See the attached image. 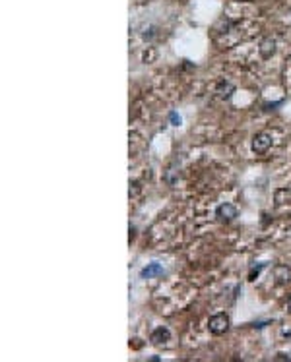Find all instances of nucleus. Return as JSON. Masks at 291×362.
I'll return each instance as SVG.
<instances>
[{
  "label": "nucleus",
  "instance_id": "obj_1",
  "mask_svg": "<svg viewBox=\"0 0 291 362\" xmlns=\"http://www.w3.org/2000/svg\"><path fill=\"white\" fill-rule=\"evenodd\" d=\"M208 329L214 335H223L229 329V316L225 312H219L216 316H212L210 322H208Z\"/></svg>",
  "mask_w": 291,
  "mask_h": 362
},
{
  "label": "nucleus",
  "instance_id": "obj_2",
  "mask_svg": "<svg viewBox=\"0 0 291 362\" xmlns=\"http://www.w3.org/2000/svg\"><path fill=\"white\" fill-rule=\"evenodd\" d=\"M272 147V136L266 132H258L253 138V151L256 155H264L268 149Z\"/></svg>",
  "mask_w": 291,
  "mask_h": 362
},
{
  "label": "nucleus",
  "instance_id": "obj_3",
  "mask_svg": "<svg viewBox=\"0 0 291 362\" xmlns=\"http://www.w3.org/2000/svg\"><path fill=\"white\" fill-rule=\"evenodd\" d=\"M216 217L221 223H231L237 217V207L231 205V203H221V205H218V209H216Z\"/></svg>",
  "mask_w": 291,
  "mask_h": 362
},
{
  "label": "nucleus",
  "instance_id": "obj_4",
  "mask_svg": "<svg viewBox=\"0 0 291 362\" xmlns=\"http://www.w3.org/2000/svg\"><path fill=\"white\" fill-rule=\"evenodd\" d=\"M216 93H218V97H221V99H229V97L235 93V86H233L231 82L221 80L218 86H216Z\"/></svg>",
  "mask_w": 291,
  "mask_h": 362
},
{
  "label": "nucleus",
  "instance_id": "obj_5",
  "mask_svg": "<svg viewBox=\"0 0 291 362\" xmlns=\"http://www.w3.org/2000/svg\"><path fill=\"white\" fill-rule=\"evenodd\" d=\"M169 337H171V333H169V329H167V327H157V329H153V331H151V341H153L155 345L167 343V341H169Z\"/></svg>",
  "mask_w": 291,
  "mask_h": 362
},
{
  "label": "nucleus",
  "instance_id": "obj_6",
  "mask_svg": "<svg viewBox=\"0 0 291 362\" xmlns=\"http://www.w3.org/2000/svg\"><path fill=\"white\" fill-rule=\"evenodd\" d=\"M161 273H163L161 264L153 262V264H149L147 268H144V270H142V279H151V277H155V275H161Z\"/></svg>",
  "mask_w": 291,
  "mask_h": 362
},
{
  "label": "nucleus",
  "instance_id": "obj_7",
  "mask_svg": "<svg viewBox=\"0 0 291 362\" xmlns=\"http://www.w3.org/2000/svg\"><path fill=\"white\" fill-rule=\"evenodd\" d=\"M274 53H276V41L274 39H264L260 43V55H262V58H270Z\"/></svg>",
  "mask_w": 291,
  "mask_h": 362
},
{
  "label": "nucleus",
  "instance_id": "obj_8",
  "mask_svg": "<svg viewBox=\"0 0 291 362\" xmlns=\"http://www.w3.org/2000/svg\"><path fill=\"white\" fill-rule=\"evenodd\" d=\"M291 281V270L286 268V266H280L276 268V283L284 285V283H290Z\"/></svg>",
  "mask_w": 291,
  "mask_h": 362
},
{
  "label": "nucleus",
  "instance_id": "obj_9",
  "mask_svg": "<svg viewBox=\"0 0 291 362\" xmlns=\"http://www.w3.org/2000/svg\"><path fill=\"white\" fill-rule=\"evenodd\" d=\"M276 201H278V203L291 201V190H278V192H276Z\"/></svg>",
  "mask_w": 291,
  "mask_h": 362
},
{
  "label": "nucleus",
  "instance_id": "obj_10",
  "mask_svg": "<svg viewBox=\"0 0 291 362\" xmlns=\"http://www.w3.org/2000/svg\"><path fill=\"white\" fill-rule=\"evenodd\" d=\"M262 268H264V264H260V266H258V268H253V270H251V275H249V279H255V275H258V273H260V270H262Z\"/></svg>",
  "mask_w": 291,
  "mask_h": 362
},
{
  "label": "nucleus",
  "instance_id": "obj_11",
  "mask_svg": "<svg viewBox=\"0 0 291 362\" xmlns=\"http://www.w3.org/2000/svg\"><path fill=\"white\" fill-rule=\"evenodd\" d=\"M171 120H173L175 124H181V116H177V114H171Z\"/></svg>",
  "mask_w": 291,
  "mask_h": 362
},
{
  "label": "nucleus",
  "instance_id": "obj_12",
  "mask_svg": "<svg viewBox=\"0 0 291 362\" xmlns=\"http://www.w3.org/2000/svg\"><path fill=\"white\" fill-rule=\"evenodd\" d=\"M288 310H290V312H291V296H290V298H288Z\"/></svg>",
  "mask_w": 291,
  "mask_h": 362
}]
</instances>
